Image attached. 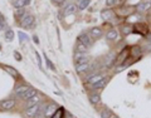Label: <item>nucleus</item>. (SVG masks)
Segmentation results:
<instances>
[{
  "mask_svg": "<svg viewBox=\"0 0 151 118\" xmlns=\"http://www.w3.org/2000/svg\"><path fill=\"white\" fill-rule=\"evenodd\" d=\"M34 96H37V91L32 89V88H29V89H28L27 92H25L24 94H22V96H20V97H22L23 99H27V100H28V99L33 98V97H34Z\"/></svg>",
  "mask_w": 151,
  "mask_h": 118,
  "instance_id": "obj_11",
  "label": "nucleus"
},
{
  "mask_svg": "<svg viewBox=\"0 0 151 118\" xmlns=\"http://www.w3.org/2000/svg\"><path fill=\"white\" fill-rule=\"evenodd\" d=\"M88 4H90V0H79L77 6H78L79 10H85L86 8L88 6Z\"/></svg>",
  "mask_w": 151,
  "mask_h": 118,
  "instance_id": "obj_19",
  "label": "nucleus"
},
{
  "mask_svg": "<svg viewBox=\"0 0 151 118\" xmlns=\"http://www.w3.org/2000/svg\"><path fill=\"white\" fill-rule=\"evenodd\" d=\"M5 39L8 41H11L13 39H14V32L13 30H6L5 32Z\"/></svg>",
  "mask_w": 151,
  "mask_h": 118,
  "instance_id": "obj_21",
  "label": "nucleus"
},
{
  "mask_svg": "<svg viewBox=\"0 0 151 118\" xmlns=\"http://www.w3.org/2000/svg\"><path fill=\"white\" fill-rule=\"evenodd\" d=\"M27 1L25 0H15V3H14V8L15 9H23V8L27 5Z\"/></svg>",
  "mask_w": 151,
  "mask_h": 118,
  "instance_id": "obj_18",
  "label": "nucleus"
},
{
  "mask_svg": "<svg viewBox=\"0 0 151 118\" xmlns=\"http://www.w3.org/2000/svg\"><path fill=\"white\" fill-rule=\"evenodd\" d=\"M15 106V100L14 99H9V100H4L1 103V108L3 109H10Z\"/></svg>",
  "mask_w": 151,
  "mask_h": 118,
  "instance_id": "obj_13",
  "label": "nucleus"
},
{
  "mask_svg": "<svg viewBox=\"0 0 151 118\" xmlns=\"http://www.w3.org/2000/svg\"><path fill=\"white\" fill-rule=\"evenodd\" d=\"M78 41H81L82 44H85L87 48H90L92 45V39H91V37L88 35L87 33H86V34H81V35H79L78 37Z\"/></svg>",
  "mask_w": 151,
  "mask_h": 118,
  "instance_id": "obj_5",
  "label": "nucleus"
},
{
  "mask_svg": "<svg viewBox=\"0 0 151 118\" xmlns=\"http://www.w3.org/2000/svg\"><path fill=\"white\" fill-rule=\"evenodd\" d=\"M57 111H58V107L56 106V104H50V106H48L47 108H45L44 117H52Z\"/></svg>",
  "mask_w": 151,
  "mask_h": 118,
  "instance_id": "obj_6",
  "label": "nucleus"
},
{
  "mask_svg": "<svg viewBox=\"0 0 151 118\" xmlns=\"http://www.w3.org/2000/svg\"><path fill=\"white\" fill-rule=\"evenodd\" d=\"M90 34H91L92 38H101L103 35V32H102L101 28H91Z\"/></svg>",
  "mask_w": 151,
  "mask_h": 118,
  "instance_id": "obj_7",
  "label": "nucleus"
},
{
  "mask_svg": "<svg viewBox=\"0 0 151 118\" xmlns=\"http://www.w3.org/2000/svg\"><path fill=\"white\" fill-rule=\"evenodd\" d=\"M116 4V0H106V5L107 6H112Z\"/></svg>",
  "mask_w": 151,
  "mask_h": 118,
  "instance_id": "obj_30",
  "label": "nucleus"
},
{
  "mask_svg": "<svg viewBox=\"0 0 151 118\" xmlns=\"http://www.w3.org/2000/svg\"><path fill=\"white\" fill-rule=\"evenodd\" d=\"M42 111V108L39 104H35V106H32V107H29L27 111H25V116L27 117H38L39 116V113Z\"/></svg>",
  "mask_w": 151,
  "mask_h": 118,
  "instance_id": "obj_1",
  "label": "nucleus"
},
{
  "mask_svg": "<svg viewBox=\"0 0 151 118\" xmlns=\"http://www.w3.org/2000/svg\"><path fill=\"white\" fill-rule=\"evenodd\" d=\"M107 82H108V77H106V78H103L101 82H98V83H96L95 86H93V88L95 89H102L103 87H106V84H107Z\"/></svg>",
  "mask_w": 151,
  "mask_h": 118,
  "instance_id": "obj_15",
  "label": "nucleus"
},
{
  "mask_svg": "<svg viewBox=\"0 0 151 118\" xmlns=\"http://www.w3.org/2000/svg\"><path fill=\"white\" fill-rule=\"evenodd\" d=\"M101 18H102L103 20H111L113 18V11L108 10V9H104L101 11Z\"/></svg>",
  "mask_w": 151,
  "mask_h": 118,
  "instance_id": "obj_8",
  "label": "nucleus"
},
{
  "mask_svg": "<svg viewBox=\"0 0 151 118\" xmlns=\"http://www.w3.org/2000/svg\"><path fill=\"white\" fill-rule=\"evenodd\" d=\"M28 89H29L28 86H20V87H18V88L15 89V96H19V97H20L22 94H24Z\"/></svg>",
  "mask_w": 151,
  "mask_h": 118,
  "instance_id": "obj_16",
  "label": "nucleus"
},
{
  "mask_svg": "<svg viewBox=\"0 0 151 118\" xmlns=\"http://www.w3.org/2000/svg\"><path fill=\"white\" fill-rule=\"evenodd\" d=\"M111 113L112 112H110L108 109H103V111L101 112V116H102V118H108V117L111 116Z\"/></svg>",
  "mask_w": 151,
  "mask_h": 118,
  "instance_id": "obj_26",
  "label": "nucleus"
},
{
  "mask_svg": "<svg viewBox=\"0 0 151 118\" xmlns=\"http://www.w3.org/2000/svg\"><path fill=\"white\" fill-rule=\"evenodd\" d=\"M88 59H90V57H88L86 53L77 52V53L74 54V62L77 63V64H83V63H88Z\"/></svg>",
  "mask_w": 151,
  "mask_h": 118,
  "instance_id": "obj_3",
  "label": "nucleus"
},
{
  "mask_svg": "<svg viewBox=\"0 0 151 118\" xmlns=\"http://www.w3.org/2000/svg\"><path fill=\"white\" fill-rule=\"evenodd\" d=\"M90 102L93 104V106H96V104H98L101 102V98H99V96L98 94H92L90 97Z\"/></svg>",
  "mask_w": 151,
  "mask_h": 118,
  "instance_id": "obj_20",
  "label": "nucleus"
},
{
  "mask_svg": "<svg viewBox=\"0 0 151 118\" xmlns=\"http://www.w3.org/2000/svg\"><path fill=\"white\" fill-rule=\"evenodd\" d=\"M77 5L76 4H68L66 8H64V14L66 15H71L73 14V13H76V10H77Z\"/></svg>",
  "mask_w": 151,
  "mask_h": 118,
  "instance_id": "obj_10",
  "label": "nucleus"
},
{
  "mask_svg": "<svg viewBox=\"0 0 151 118\" xmlns=\"http://www.w3.org/2000/svg\"><path fill=\"white\" fill-rule=\"evenodd\" d=\"M147 39H149V40H150V41H151V33H150V34H149V35H147Z\"/></svg>",
  "mask_w": 151,
  "mask_h": 118,
  "instance_id": "obj_34",
  "label": "nucleus"
},
{
  "mask_svg": "<svg viewBox=\"0 0 151 118\" xmlns=\"http://www.w3.org/2000/svg\"><path fill=\"white\" fill-rule=\"evenodd\" d=\"M77 48H78V52H81V53H86V50H87V47H86L85 44H82L81 41H78Z\"/></svg>",
  "mask_w": 151,
  "mask_h": 118,
  "instance_id": "obj_23",
  "label": "nucleus"
},
{
  "mask_svg": "<svg viewBox=\"0 0 151 118\" xmlns=\"http://www.w3.org/2000/svg\"><path fill=\"white\" fill-rule=\"evenodd\" d=\"M62 116H63V111L59 108V109H58V111L52 116V118H62Z\"/></svg>",
  "mask_w": 151,
  "mask_h": 118,
  "instance_id": "obj_27",
  "label": "nucleus"
},
{
  "mask_svg": "<svg viewBox=\"0 0 151 118\" xmlns=\"http://www.w3.org/2000/svg\"><path fill=\"white\" fill-rule=\"evenodd\" d=\"M108 118H119V117H117V116H115V114H113V113H111V116L108 117Z\"/></svg>",
  "mask_w": 151,
  "mask_h": 118,
  "instance_id": "obj_33",
  "label": "nucleus"
},
{
  "mask_svg": "<svg viewBox=\"0 0 151 118\" xmlns=\"http://www.w3.org/2000/svg\"><path fill=\"white\" fill-rule=\"evenodd\" d=\"M45 62H47V64H48V67H49L50 69H56V68H54V65H53V63L50 62V60H49V59H48L47 57H45Z\"/></svg>",
  "mask_w": 151,
  "mask_h": 118,
  "instance_id": "obj_29",
  "label": "nucleus"
},
{
  "mask_svg": "<svg viewBox=\"0 0 151 118\" xmlns=\"http://www.w3.org/2000/svg\"><path fill=\"white\" fill-rule=\"evenodd\" d=\"M104 77L102 74H98V73H93V74H90V75H87V82L92 84V86H95L96 83H98L101 82L103 79Z\"/></svg>",
  "mask_w": 151,
  "mask_h": 118,
  "instance_id": "obj_4",
  "label": "nucleus"
},
{
  "mask_svg": "<svg viewBox=\"0 0 151 118\" xmlns=\"http://www.w3.org/2000/svg\"><path fill=\"white\" fill-rule=\"evenodd\" d=\"M39 102H40V97L37 94V96L33 97V98L28 99V108L32 107V106H35V104H39Z\"/></svg>",
  "mask_w": 151,
  "mask_h": 118,
  "instance_id": "obj_14",
  "label": "nucleus"
},
{
  "mask_svg": "<svg viewBox=\"0 0 151 118\" xmlns=\"http://www.w3.org/2000/svg\"><path fill=\"white\" fill-rule=\"evenodd\" d=\"M0 48H1V45H0Z\"/></svg>",
  "mask_w": 151,
  "mask_h": 118,
  "instance_id": "obj_36",
  "label": "nucleus"
},
{
  "mask_svg": "<svg viewBox=\"0 0 151 118\" xmlns=\"http://www.w3.org/2000/svg\"><path fill=\"white\" fill-rule=\"evenodd\" d=\"M33 23H34V16L30 14H25L23 18H20V25H22L23 28L32 27Z\"/></svg>",
  "mask_w": 151,
  "mask_h": 118,
  "instance_id": "obj_2",
  "label": "nucleus"
},
{
  "mask_svg": "<svg viewBox=\"0 0 151 118\" xmlns=\"http://www.w3.org/2000/svg\"><path fill=\"white\" fill-rule=\"evenodd\" d=\"M5 28H6L5 20H1V22H0V30H5Z\"/></svg>",
  "mask_w": 151,
  "mask_h": 118,
  "instance_id": "obj_28",
  "label": "nucleus"
},
{
  "mask_svg": "<svg viewBox=\"0 0 151 118\" xmlns=\"http://www.w3.org/2000/svg\"><path fill=\"white\" fill-rule=\"evenodd\" d=\"M18 35H19V38H20V43H24V41H27V40H28V35H27V34H24L23 32H19V33H18Z\"/></svg>",
  "mask_w": 151,
  "mask_h": 118,
  "instance_id": "obj_24",
  "label": "nucleus"
},
{
  "mask_svg": "<svg viewBox=\"0 0 151 118\" xmlns=\"http://www.w3.org/2000/svg\"><path fill=\"white\" fill-rule=\"evenodd\" d=\"M150 9V4L149 3H140L137 5V10L138 11H147Z\"/></svg>",
  "mask_w": 151,
  "mask_h": 118,
  "instance_id": "obj_17",
  "label": "nucleus"
},
{
  "mask_svg": "<svg viewBox=\"0 0 151 118\" xmlns=\"http://www.w3.org/2000/svg\"><path fill=\"white\" fill-rule=\"evenodd\" d=\"M5 70H6L10 75H13V77H18V72H16L15 69H13L11 67H5Z\"/></svg>",
  "mask_w": 151,
  "mask_h": 118,
  "instance_id": "obj_22",
  "label": "nucleus"
},
{
  "mask_svg": "<svg viewBox=\"0 0 151 118\" xmlns=\"http://www.w3.org/2000/svg\"><path fill=\"white\" fill-rule=\"evenodd\" d=\"M91 68V65L88 64V63H83V64H77L76 65V70H77V73H85L88 69Z\"/></svg>",
  "mask_w": 151,
  "mask_h": 118,
  "instance_id": "obj_9",
  "label": "nucleus"
},
{
  "mask_svg": "<svg viewBox=\"0 0 151 118\" xmlns=\"http://www.w3.org/2000/svg\"><path fill=\"white\" fill-rule=\"evenodd\" d=\"M53 3H56V4H62L63 1H64V0H52Z\"/></svg>",
  "mask_w": 151,
  "mask_h": 118,
  "instance_id": "obj_32",
  "label": "nucleus"
},
{
  "mask_svg": "<svg viewBox=\"0 0 151 118\" xmlns=\"http://www.w3.org/2000/svg\"><path fill=\"white\" fill-rule=\"evenodd\" d=\"M14 55H15V58H16V60H22V57H20V54H19L18 52H15Z\"/></svg>",
  "mask_w": 151,
  "mask_h": 118,
  "instance_id": "obj_31",
  "label": "nucleus"
},
{
  "mask_svg": "<svg viewBox=\"0 0 151 118\" xmlns=\"http://www.w3.org/2000/svg\"><path fill=\"white\" fill-rule=\"evenodd\" d=\"M25 1H27V3H29V1H30V0H25Z\"/></svg>",
  "mask_w": 151,
  "mask_h": 118,
  "instance_id": "obj_35",
  "label": "nucleus"
},
{
  "mask_svg": "<svg viewBox=\"0 0 151 118\" xmlns=\"http://www.w3.org/2000/svg\"><path fill=\"white\" fill-rule=\"evenodd\" d=\"M15 15L19 16V18H23V16L25 15V9L23 8V9H15Z\"/></svg>",
  "mask_w": 151,
  "mask_h": 118,
  "instance_id": "obj_25",
  "label": "nucleus"
},
{
  "mask_svg": "<svg viewBox=\"0 0 151 118\" xmlns=\"http://www.w3.org/2000/svg\"><path fill=\"white\" fill-rule=\"evenodd\" d=\"M106 38L108 40H116V39H119V32L115 30V29H112V30H110L106 34Z\"/></svg>",
  "mask_w": 151,
  "mask_h": 118,
  "instance_id": "obj_12",
  "label": "nucleus"
}]
</instances>
